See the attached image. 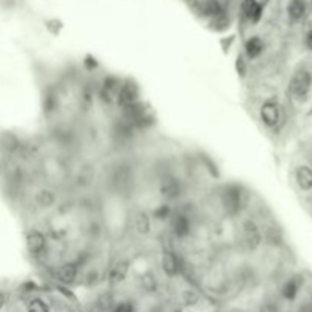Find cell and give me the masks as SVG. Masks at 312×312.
<instances>
[{
  "mask_svg": "<svg viewBox=\"0 0 312 312\" xmlns=\"http://www.w3.org/2000/svg\"><path fill=\"white\" fill-rule=\"evenodd\" d=\"M265 49V43L262 38H259V37H251L247 40L245 43V55L250 58V60H254L257 58L259 55L262 54Z\"/></svg>",
  "mask_w": 312,
  "mask_h": 312,
  "instance_id": "e0dca14e",
  "label": "cell"
},
{
  "mask_svg": "<svg viewBox=\"0 0 312 312\" xmlns=\"http://www.w3.org/2000/svg\"><path fill=\"white\" fill-rule=\"evenodd\" d=\"M241 242L245 250L254 251L262 244V232L253 219H244L241 224Z\"/></svg>",
  "mask_w": 312,
  "mask_h": 312,
  "instance_id": "7a4b0ae2",
  "label": "cell"
},
{
  "mask_svg": "<svg viewBox=\"0 0 312 312\" xmlns=\"http://www.w3.org/2000/svg\"><path fill=\"white\" fill-rule=\"evenodd\" d=\"M35 203L40 209H50L57 204V194L50 187H41L35 194Z\"/></svg>",
  "mask_w": 312,
  "mask_h": 312,
  "instance_id": "9a60e30c",
  "label": "cell"
},
{
  "mask_svg": "<svg viewBox=\"0 0 312 312\" xmlns=\"http://www.w3.org/2000/svg\"><path fill=\"white\" fill-rule=\"evenodd\" d=\"M159 192L162 195V198L166 203H172V201H177L183 197L184 194V187L181 180H178L174 175H166L162 181H160V187H159Z\"/></svg>",
  "mask_w": 312,
  "mask_h": 312,
  "instance_id": "277c9868",
  "label": "cell"
},
{
  "mask_svg": "<svg viewBox=\"0 0 312 312\" xmlns=\"http://www.w3.org/2000/svg\"><path fill=\"white\" fill-rule=\"evenodd\" d=\"M3 305H5V296H3L2 292H0V308H2Z\"/></svg>",
  "mask_w": 312,
  "mask_h": 312,
  "instance_id": "f1b7e54d",
  "label": "cell"
},
{
  "mask_svg": "<svg viewBox=\"0 0 312 312\" xmlns=\"http://www.w3.org/2000/svg\"><path fill=\"white\" fill-rule=\"evenodd\" d=\"M139 101V87L137 84L133 82V81H125L122 82V85H120V90L117 93V98H116V104L120 107H128L131 105V104L137 102Z\"/></svg>",
  "mask_w": 312,
  "mask_h": 312,
  "instance_id": "ba28073f",
  "label": "cell"
},
{
  "mask_svg": "<svg viewBox=\"0 0 312 312\" xmlns=\"http://www.w3.org/2000/svg\"><path fill=\"white\" fill-rule=\"evenodd\" d=\"M221 207L229 216L239 215L247 206L248 195L245 189L239 184H227L221 190Z\"/></svg>",
  "mask_w": 312,
  "mask_h": 312,
  "instance_id": "6da1fadb",
  "label": "cell"
},
{
  "mask_svg": "<svg viewBox=\"0 0 312 312\" xmlns=\"http://www.w3.org/2000/svg\"><path fill=\"white\" fill-rule=\"evenodd\" d=\"M160 265H162L163 273L169 277H177L184 270V265H183V261L180 259V256L171 250L163 251V254L160 257Z\"/></svg>",
  "mask_w": 312,
  "mask_h": 312,
  "instance_id": "52a82bcc",
  "label": "cell"
},
{
  "mask_svg": "<svg viewBox=\"0 0 312 312\" xmlns=\"http://www.w3.org/2000/svg\"><path fill=\"white\" fill-rule=\"evenodd\" d=\"M299 288H300V279L299 277H292V279L285 282V285L282 286V296L288 300L296 299Z\"/></svg>",
  "mask_w": 312,
  "mask_h": 312,
  "instance_id": "d6986e66",
  "label": "cell"
},
{
  "mask_svg": "<svg viewBox=\"0 0 312 312\" xmlns=\"http://www.w3.org/2000/svg\"><path fill=\"white\" fill-rule=\"evenodd\" d=\"M133 225L137 235L148 236L152 230V218L145 210H137L133 216Z\"/></svg>",
  "mask_w": 312,
  "mask_h": 312,
  "instance_id": "7c38bea8",
  "label": "cell"
},
{
  "mask_svg": "<svg viewBox=\"0 0 312 312\" xmlns=\"http://www.w3.org/2000/svg\"><path fill=\"white\" fill-rule=\"evenodd\" d=\"M169 227H171V233L178 241L189 238L190 233H192V219H190V215L183 210H178V212L174 210V213H172L169 219Z\"/></svg>",
  "mask_w": 312,
  "mask_h": 312,
  "instance_id": "3957f363",
  "label": "cell"
},
{
  "mask_svg": "<svg viewBox=\"0 0 312 312\" xmlns=\"http://www.w3.org/2000/svg\"><path fill=\"white\" fill-rule=\"evenodd\" d=\"M142 283L146 289H152L155 288V285H157V279L154 277L152 271H148L143 277H142Z\"/></svg>",
  "mask_w": 312,
  "mask_h": 312,
  "instance_id": "cb8c5ba5",
  "label": "cell"
},
{
  "mask_svg": "<svg viewBox=\"0 0 312 312\" xmlns=\"http://www.w3.org/2000/svg\"><path fill=\"white\" fill-rule=\"evenodd\" d=\"M242 12H244V15L248 20L256 23L262 15V8L256 0H244V2H242Z\"/></svg>",
  "mask_w": 312,
  "mask_h": 312,
  "instance_id": "2e32d148",
  "label": "cell"
},
{
  "mask_svg": "<svg viewBox=\"0 0 312 312\" xmlns=\"http://www.w3.org/2000/svg\"><path fill=\"white\" fill-rule=\"evenodd\" d=\"M203 11H204V14H207V15L216 17V15L221 14L222 9H221V5H219L218 0H207V2L203 5Z\"/></svg>",
  "mask_w": 312,
  "mask_h": 312,
  "instance_id": "7402d4cb",
  "label": "cell"
},
{
  "mask_svg": "<svg viewBox=\"0 0 312 312\" xmlns=\"http://www.w3.org/2000/svg\"><path fill=\"white\" fill-rule=\"evenodd\" d=\"M172 213H174V210H172L171 204L169 203H163L159 207H155L151 218H154L155 221H169Z\"/></svg>",
  "mask_w": 312,
  "mask_h": 312,
  "instance_id": "44dd1931",
  "label": "cell"
},
{
  "mask_svg": "<svg viewBox=\"0 0 312 312\" xmlns=\"http://www.w3.org/2000/svg\"><path fill=\"white\" fill-rule=\"evenodd\" d=\"M26 247L34 257L44 256L47 250V238L41 230L32 229L26 233Z\"/></svg>",
  "mask_w": 312,
  "mask_h": 312,
  "instance_id": "8992f818",
  "label": "cell"
},
{
  "mask_svg": "<svg viewBox=\"0 0 312 312\" xmlns=\"http://www.w3.org/2000/svg\"><path fill=\"white\" fill-rule=\"evenodd\" d=\"M311 84H312V76L308 70H299L296 75L292 76L291 82H289V92L292 93V96L302 101L306 98V95L311 90Z\"/></svg>",
  "mask_w": 312,
  "mask_h": 312,
  "instance_id": "5b68a950",
  "label": "cell"
},
{
  "mask_svg": "<svg viewBox=\"0 0 312 312\" xmlns=\"http://www.w3.org/2000/svg\"><path fill=\"white\" fill-rule=\"evenodd\" d=\"M302 312H312V305L311 303L309 305H305L303 309H302Z\"/></svg>",
  "mask_w": 312,
  "mask_h": 312,
  "instance_id": "83f0119b",
  "label": "cell"
},
{
  "mask_svg": "<svg viewBox=\"0 0 312 312\" xmlns=\"http://www.w3.org/2000/svg\"><path fill=\"white\" fill-rule=\"evenodd\" d=\"M184 300H186V303H187V305H190V303H195V302L198 300L197 292H195L194 289H187V291L184 292Z\"/></svg>",
  "mask_w": 312,
  "mask_h": 312,
  "instance_id": "484cf974",
  "label": "cell"
},
{
  "mask_svg": "<svg viewBox=\"0 0 312 312\" xmlns=\"http://www.w3.org/2000/svg\"><path fill=\"white\" fill-rule=\"evenodd\" d=\"M130 273V262L127 259H119L110 270V282L111 283H122Z\"/></svg>",
  "mask_w": 312,
  "mask_h": 312,
  "instance_id": "4fadbf2b",
  "label": "cell"
},
{
  "mask_svg": "<svg viewBox=\"0 0 312 312\" xmlns=\"http://www.w3.org/2000/svg\"><path fill=\"white\" fill-rule=\"evenodd\" d=\"M133 177L128 166H119L113 174V186L117 190H125L131 186Z\"/></svg>",
  "mask_w": 312,
  "mask_h": 312,
  "instance_id": "5bb4252c",
  "label": "cell"
},
{
  "mask_svg": "<svg viewBox=\"0 0 312 312\" xmlns=\"http://www.w3.org/2000/svg\"><path fill=\"white\" fill-rule=\"evenodd\" d=\"M306 46L312 50V31H309V34L306 35Z\"/></svg>",
  "mask_w": 312,
  "mask_h": 312,
  "instance_id": "4316f807",
  "label": "cell"
},
{
  "mask_svg": "<svg viewBox=\"0 0 312 312\" xmlns=\"http://www.w3.org/2000/svg\"><path fill=\"white\" fill-rule=\"evenodd\" d=\"M124 81H120L119 78L116 76H108L104 79L102 85H101V90H99V95L101 98L111 104V102H116V98H117V93L120 90V85H122Z\"/></svg>",
  "mask_w": 312,
  "mask_h": 312,
  "instance_id": "8fae6325",
  "label": "cell"
},
{
  "mask_svg": "<svg viewBox=\"0 0 312 312\" xmlns=\"http://www.w3.org/2000/svg\"><path fill=\"white\" fill-rule=\"evenodd\" d=\"M259 116H261V120L265 127L273 128L279 124L280 120V108L276 102L267 101L262 104L261 110H259Z\"/></svg>",
  "mask_w": 312,
  "mask_h": 312,
  "instance_id": "9c48e42d",
  "label": "cell"
},
{
  "mask_svg": "<svg viewBox=\"0 0 312 312\" xmlns=\"http://www.w3.org/2000/svg\"><path fill=\"white\" fill-rule=\"evenodd\" d=\"M79 274V264L76 262H66L60 265L55 271V279L63 285H72L76 282Z\"/></svg>",
  "mask_w": 312,
  "mask_h": 312,
  "instance_id": "30bf717a",
  "label": "cell"
},
{
  "mask_svg": "<svg viewBox=\"0 0 312 312\" xmlns=\"http://www.w3.org/2000/svg\"><path fill=\"white\" fill-rule=\"evenodd\" d=\"M296 183L303 190L312 189V169L308 168V166L297 168V171H296Z\"/></svg>",
  "mask_w": 312,
  "mask_h": 312,
  "instance_id": "ac0fdd59",
  "label": "cell"
},
{
  "mask_svg": "<svg viewBox=\"0 0 312 312\" xmlns=\"http://www.w3.org/2000/svg\"><path fill=\"white\" fill-rule=\"evenodd\" d=\"M113 312H134V306L130 302H122L113 309Z\"/></svg>",
  "mask_w": 312,
  "mask_h": 312,
  "instance_id": "d4e9b609",
  "label": "cell"
},
{
  "mask_svg": "<svg viewBox=\"0 0 312 312\" xmlns=\"http://www.w3.org/2000/svg\"><path fill=\"white\" fill-rule=\"evenodd\" d=\"M28 312H50L49 306L41 299H32L28 303Z\"/></svg>",
  "mask_w": 312,
  "mask_h": 312,
  "instance_id": "603a6c76",
  "label": "cell"
},
{
  "mask_svg": "<svg viewBox=\"0 0 312 312\" xmlns=\"http://www.w3.org/2000/svg\"><path fill=\"white\" fill-rule=\"evenodd\" d=\"M306 11V3L305 0H291V3L288 6V14L292 20H299L305 15Z\"/></svg>",
  "mask_w": 312,
  "mask_h": 312,
  "instance_id": "ffe728a7",
  "label": "cell"
}]
</instances>
